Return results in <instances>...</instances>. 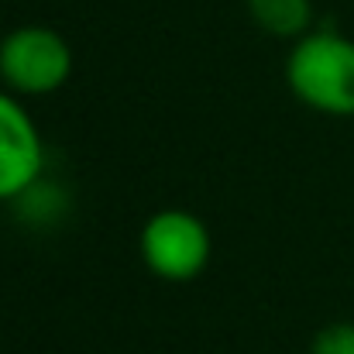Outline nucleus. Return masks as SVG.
Segmentation results:
<instances>
[{
	"label": "nucleus",
	"mask_w": 354,
	"mask_h": 354,
	"mask_svg": "<svg viewBox=\"0 0 354 354\" xmlns=\"http://www.w3.org/2000/svg\"><path fill=\"white\" fill-rule=\"evenodd\" d=\"M292 97L327 118H354V38L341 31H306L286 59Z\"/></svg>",
	"instance_id": "1"
},
{
	"label": "nucleus",
	"mask_w": 354,
	"mask_h": 354,
	"mask_svg": "<svg viewBox=\"0 0 354 354\" xmlns=\"http://www.w3.org/2000/svg\"><path fill=\"white\" fill-rule=\"evenodd\" d=\"M73 76L69 41L45 24H21L0 41V83L14 97H48Z\"/></svg>",
	"instance_id": "2"
},
{
	"label": "nucleus",
	"mask_w": 354,
	"mask_h": 354,
	"mask_svg": "<svg viewBox=\"0 0 354 354\" xmlns=\"http://www.w3.org/2000/svg\"><path fill=\"white\" fill-rule=\"evenodd\" d=\"M214 241L207 224L179 207L158 210L141 227V258L151 275L165 282H189L210 261Z\"/></svg>",
	"instance_id": "3"
},
{
	"label": "nucleus",
	"mask_w": 354,
	"mask_h": 354,
	"mask_svg": "<svg viewBox=\"0 0 354 354\" xmlns=\"http://www.w3.org/2000/svg\"><path fill=\"white\" fill-rule=\"evenodd\" d=\"M45 172V141L28 107L0 90V203L28 196Z\"/></svg>",
	"instance_id": "4"
},
{
	"label": "nucleus",
	"mask_w": 354,
	"mask_h": 354,
	"mask_svg": "<svg viewBox=\"0 0 354 354\" xmlns=\"http://www.w3.org/2000/svg\"><path fill=\"white\" fill-rule=\"evenodd\" d=\"M251 21L272 38H303L313 31V0H244Z\"/></svg>",
	"instance_id": "5"
},
{
	"label": "nucleus",
	"mask_w": 354,
	"mask_h": 354,
	"mask_svg": "<svg viewBox=\"0 0 354 354\" xmlns=\"http://www.w3.org/2000/svg\"><path fill=\"white\" fill-rule=\"evenodd\" d=\"M310 354H354V320L327 324V327L313 337Z\"/></svg>",
	"instance_id": "6"
}]
</instances>
